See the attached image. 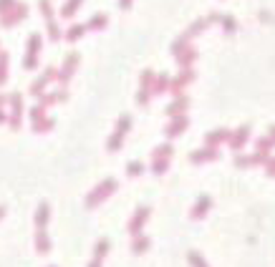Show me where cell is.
I'll use <instances>...</instances> for the list:
<instances>
[{
  "label": "cell",
  "mask_w": 275,
  "mask_h": 267,
  "mask_svg": "<svg viewBox=\"0 0 275 267\" xmlns=\"http://www.w3.org/2000/svg\"><path fill=\"white\" fill-rule=\"evenodd\" d=\"M149 247H152V239L147 237V235H136V237L131 239V252L134 255H144Z\"/></svg>",
  "instance_id": "cell-21"
},
{
  "label": "cell",
  "mask_w": 275,
  "mask_h": 267,
  "mask_svg": "<svg viewBox=\"0 0 275 267\" xmlns=\"http://www.w3.org/2000/svg\"><path fill=\"white\" fill-rule=\"evenodd\" d=\"M227 139H230V131H227V129H214V131H210V134L205 136V147L217 149L222 141H227Z\"/></svg>",
  "instance_id": "cell-15"
},
{
  "label": "cell",
  "mask_w": 275,
  "mask_h": 267,
  "mask_svg": "<svg viewBox=\"0 0 275 267\" xmlns=\"http://www.w3.org/2000/svg\"><path fill=\"white\" fill-rule=\"evenodd\" d=\"M187 260H189V265H192V267H210L205 260H202V255H200V252H194V250L187 255Z\"/></svg>",
  "instance_id": "cell-32"
},
{
  "label": "cell",
  "mask_w": 275,
  "mask_h": 267,
  "mask_svg": "<svg viewBox=\"0 0 275 267\" xmlns=\"http://www.w3.org/2000/svg\"><path fill=\"white\" fill-rule=\"evenodd\" d=\"M116 189H119V181H116L114 177H109V179H104V181H99V184L93 187L91 192L86 194V207H89V209H96L99 204H104V202H106V199H109V197H111V194H114Z\"/></svg>",
  "instance_id": "cell-1"
},
{
  "label": "cell",
  "mask_w": 275,
  "mask_h": 267,
  "mask_svg": "<svg viewBox=\"0 0 275 267\" xmlns=\"http://www.w3.org/2000/svg\"><path fill=\"white\" fill-rule=\"evenodd\" d=\"M84 33H86V26H71V28L66 30V40H68V43H76V40L84 38Z\"/></svg>",
  "instance_id": "cell-25"
},
{
  "label": "cell",
  "mask_w": 275,
  "mask_h": 267,
  "mask_svg": "<svg viewBox=\"0 0 275 267\" xmlns=\"http://www.w3.org/2000/svg\"><path fill=\"white\" fill-rule=\"evenodd\" d=\"M247 136H250V126H240L235 134H230V147L235 149V151H240V149L245 147V141H247Z\"/></svg>",
  "instance_id": "cell-17"
},
{
  "label": "cell",
  "mask_w": 275,
  "mask_h": 267,
  "mask_svg": "<svg viewBox=\"0 0 275 267\" xmlns=\"http://www.w3.org/2000/svg\"><path fill=\"white\" fill-rule=\"evenodd\" d=\"M3 217H5V207H0V219H3Z\"/></svg>",
  "instance_id": "cell-39"
},
{
  "label": "cell",
  "mask_w": 275,
  "mask_h": 267,
  "mask_svg": "<svg viewBox=\"0 0 275 267\" xmlns=\"http://www.w3.org/2000/svg\"><path fill=\"white\" fill-rule=\"evenodd\" d=\"M144 169H147V167H144L142 161H129V164H126V174H129V177H142Z\"/></svg>",
  "instance_id": "cell-27"
},
{
  "label": "cell",
  "mask_w": 275,
  "mask_h": 267,
  "mask_svg": "<svg viewBox=\"0 0 275 267\" xmlns=\"http://www.w3.org/2000/svg\"><path fill=\"white\" fill-rule=\"evenodd\" d=\"M56 73H58L56 68H46V71H43V76H38V78L33 81L31 86H28V91H31V96H35V98H41V96H43V93L48 91L46 86H48V84H51V81L56 78Z\"/></svg>",
  "instance_id": "cell-9"
},
{
  "label": "cell",
  "mask_w": 275,
  "mask_h": 267,
  "mask_svg": "<svg viewBox=\"0 0 275 267\" xmlns=\"http://www.w3.org/2000/svg\"><path fill=\"white\" fill-rule=\"evenodd\" d=\"M152 81H154L152 68L142 71V76H139V89H136V104H139V106H149V101H152V96H154Z\"/></svg>",
  "instance_id": "cell-4"
},
{
  "label": "cell",
  "mask_w": 275,
  "mask_h": 267,
  "mask_svg": "<svg viewBox=\"0 0 275 267\" xmlns=\"http://www.w3.org/2000/svg\"><path fill=\"white\" fill-rule=\"evenodd\" d=\"M41 46H43V38H41L38 33H33L31 38H28V53H26V56L38 58V53H41Z\"/></svg>",
  "instance_id": "cell-23"
},
{
  "label": "cell",
  "mask_w": 275,
  "mask_h": 267,
  "mask_svg": "<svg viewBox=\"0 0 275 267\" xmlns=\"http://www.w3.org/2000/svg\"><path fill=\"white\" fill-rule=\"evenodd\" d=\"M187 126H189L187 114H184V116H174V119H169V124H167L164 136H167V139H174V136H180V134H184V131H187Z\"/></svg>",
  "instance_id": "cell-10"
},
{
  "label": "cell",
  "mask_w": 275,
  "mask_h": 267,
  "mask_svg": "<svg viewBox=\"0 0 275 267\" xmlns=\"http://www.w3.org/2000/svg\"><path fill=\"white\" fill-rule=\"evenodd\" d=\"M152 217V207H147V204H142V207H136V212L131 214V219H129V235L131 237H136V235H144V224H147V219Z\"/></svg>",
  "instance_id": "cell-6"
},
{
  "label": "cell",
  "mask_w": 275,
  "mask_h": 267,
  "mask_svg": "<svg viewBox=\"0 0 275 267\" xmlns=\"http://www.w3.org/2000/svg\"><path fill=\"white\" fill-rule=\"evenodd\" d=\"M13 5H15L13 0H0V15H5V13H8Z\"/></svg>",
  "instance_id": "cell-36"
},
{
  "label": "cell",
  "mask_w": 275,
  "mask_h": 267,
  "mask_svg": "<svg viewBox=\"0 0 275 267\" xmlns=\"http://www.w3.org/2000/svg\"><path fill=\"white\" fill-rule=\"evenodd\" d=\"M104 26H106V15H104V13H99V15H93L91 20H89L86 30H101Z\"/></svg>",
  "instance_id": "cell-29"
},
{
  "label": "cell",
  "mask_w": 275,
  "mask_h": 267,
  "mask_svg": "<svg viewBox=\"0 0 275 267\" xmlns=\"http://www.w3.org/2000/svg\"><path fill=\"white\" fill-rule=\"evenodd\" d=\"M174 58H177V63H180L182 68H192V63H194V58H197V48H189V46H187L182 53L174 56Z\"/></svg>",
  "instance_id": "cell-22"
},
{
  "label": "cell",
  "mask_w": 275,
  "mask_h": 267,
  "mask_svg": "<svg viewBox=\"0 0 275 267\" xmlns=\"http://www.w3.org/2000/svg\"><path fill=\"white\" fill-rule=\"evenodd\" d=\"M210 207H212V199H210L207 194H202V197L194 202V207H192V212H189V217H192V219H202V217L210 212Z\"/></svg>",
  "instance_id": "cell-14"
},
{
  "label": "cell",
  "mask_w": 275,
  "mask_h": 267,
  "mask_svg": "<svg viewBox=\"0 0 275 267\" xmlns=\"http://www.w3.org/2000/svg\"><path fill=\"white\" fill-rule=\"evenodd\" d=\"M31 121H33V131H38V134L51 131V129H53V124H56V121L48 116V111H46V106H43V104H38V106H33L31 109Z\"/></svg>",
  "instance_id": "cell-5"
},
{
  "label": "cell",
  "mask_w": 275,
  "mask_h": 267,
  "mask_svg": "<svg viewBox=\"0 0 275 267\" xmlns=\"http://www.w3.org/2000/svg\"><path fill=\"white\" fill-rule=\"evenodd\" d=\"M129 131H131V116H129V114H122L119 121H116L114 134H111V136H109V141H106V151L116 154V151L124 147V139H126V134H129Z\"/></svg>",
  "instance_id": "cell-2"
},
{
  "label": "cell",
  "mask_w": 275,
  "mask_h": 267,
  "mask_svg": "<svg viewBox=\"0 0 275 267\" xmlns=\"http://www.w3.org/2000/svg\"><path fill=\"white\" fill-rule=\"evenodd\" d=\"M35 250H38L41 255H48V252H51V237H48L46 230H35Z\"/></svg>",
  "instance_id": "cell-20"
},
{
  "label": "cell",
  "mask_w": 275,
  "mask_h": 267,
  "mask_svg": "<svg viewBox=\"0 0 275 267\" xmlns=\"http://www.w3.org/2000/svg\"><path fill=\"white\" fill-rule=\"evenodd\" d=\"M212 159H217V149H212V147L189 151V161H192V164H205V161H212Z\"/></svg>",
  "instance_id": "cell-13"
},
{
  "label": "cell",
  "mask_w": 275,
  "mask_h": 267,
  "mask_svg": "<svg viewBox=\"0 0 275 267\" xmlns=\"http://www.w3.org/2000/svg\"><path fill=\"white\" fill-rule=\"evenodd\" d=\"M78 60H81V56H78V53H68V56H66V60H63V66H61V71L56 73V81H58L61 86H66V84L71 81V76L76 73V66H78Z\"/></svg>",
  "instance_id": "cell-7"
},
{
  "label": "cell",
  "mask_w": 275,
  "mask_h": 267,
  "mask_svg": "<svg viewBox=\"0 0 275 267\" xmlns=\"http://www.w3.org/2000/svg\"><path fill=\"white\" fill-rule=\"evenodd\" d=\"M41 10H43L46 20H53V8H51V3H48V0H41Z\"/></svg>",
  "instance_id": "cell-33"
},
{
  "label": "cell",
  "mask_w": 275,
  "mask_h": 267,
  "mask_svg": "<svg viewBox=\"0 0 275 267\" xmlns=\"http://www.w3.org/2000/svg\"><path fill=\"white\" fill-rule=\"evenodd\" d=\"M8 81V53L0 51V86Z\"/></svg>",
  "instance_id": "cell-31"
},
{
  "label": "cell",
  "mask_w": 275,
  "mask_h": 267,
  "mask_svg": "<svg viewBox=\"0 0 275 267\" xmlns=\"http://www.w3.org/2000/svg\"><path fill=\"white\" fill-rule=\"evenodd\" d=\"M84 0H66V5H63V10H61V15L63 18H71L76 10H78V5H81Z\"/></svg>",
  "instance_id": "cell-28"
},
{
  "label": "cell",
  "mask_w": 275,
  "mask_h": 267,
  "mask_svg": "<svg viewBox=\"0 0 275 267\" xmlns=\"http://www.w3.org/2000/svg\"><path fill=\"white\" fill-rule=\"evenodd\" d=\"M26 15H28V8H26V5H13L5 15H0V23L8 28V26H13V23H21Z\"/></svg>",
  "instance_id": "cell-11"
},
{
  "label": "cell",
  "mask_w": 275,
  "mask_h": 267,
  "mask_svg": "<svg viewBox=\"0 0 275 267\" xmlns=\"http://www.w3.org/2000/svg\"><path fill=\"white\" fill-rule=\"evenodd\" d=\"M5 106H8V96L0 93V111H5Z\"/></svg>",
  "instance_id": "cell-37"
},
{
  "label": "cell",
  "mask_w": 275,
  "mask_h": 267,
  "mask_svg": "<svg viewBox=\"0 0 275 267\" xmlns=\"http://www.w3.org/2000/svg\"><path fill=\"white\" fill-rule=\"evenodd\" d=\"M66 98H68V93H66L63 89H58V91H46V93H43L38 101H41V104L48 109V106H53V104H61V101H66Z\"/></svg>",
  "instance_id": "cell-16"
},
{
  "label": "cell",
  "mask_w": 275,
  "mask_h": 267,
  "mask_svg": "<svg viewBox=\"0 0 275 267\" xmlns=\"http://www.w3.org/2000/svg\"><path fill=\"white\" fill-rule=\"evenodd\" d=\"M48 219H51V207H48V202H41L35 209V230H46Z\"/></svg>",
  "instance_id": "cell-18"
},
{
  "label": "cell",
  "mask_w": 275,
  "mask_h": 267,
  "mask_svg": "<svg viewBox=\"0 0 275 267\" xmlns=\"http://www.w3.org/2000/svg\"><path fill=\"white\" fill-rule=\"evenodd\" d=\"M129 5H131V0H122V8H124V10H129Z\"/></svg>",
  "instance_id": "cell-38"
},
{
  "label": "cell",
  "mask_w": 275,
  "mask_h": 267,
  "mask_svg": "<svg viewBox=\"0 0 275 267\" xmlns=\"http://www.w3.org/2000/svg\"><path fill=\"white\" fill-rule=\"evenodd\" d=\"M252 161H255V156H235V167H240V169H243V167H250Z\"/></svg>",
  "instance_id": "cell-35"
},
{
  "label": "cell",
  "mask_w": 275,
  "mask_h": 267,
  "mask_svg": "<svg viewBox=\"0 0 275 267\" xmlns=\"http://www.w3.org/2000/svg\"><path fill=\"white\" fill-rule=\"evenodd\" d=\"M167 169H169V159H152V174L154 177L167 174Z\"/></svg>",
  "instance_id": "cell-26"
},
{
  "label": "cell",
  "mask_w": 275,
  "mask_h": 267,
  "mask_svg": "<svg viewBox=\"0 0 275 267\" xmlns=\"http://www.w3.org/2000/svg\"><path fill=\"white\" fill-rule=\"evenodd\" d=\"M48 35H51V40H58V38H61V30H58V26H56L53 20H48Z\"/></svg>",
  "instance_id": "cell-34"
},
{
  "label": "cell",
  "mask_w": 275,
  "mask_h": 267,
  "mask_svg": "<svg viewBox=\"0 0 275 267\" xmlns=\"http://www.w3.org/2000/svg\"><path fill=\"white\" fill-rule=\"evenodd\" d=\"M48 267H56V265H48Z\"/></svg>",
  "instance_id": "cell-40"
},
{
  "label": "cell",
  "mask_w": 275,
  "mask_h": 267,
  "mask_svg": "<svg viewBox=\"0 0 275 267\" xmlns=\"http://www.w3.org/2000/svg\"><path fill=\"white\" fill-rule=\"evenodd\" d=\"M189 109V96H174V101L167 106V116L174 119V116H184V111Z\"/></svg>",
  "instance_id": "cell-12"
},
{
  "label": "cell",
  "mask_w": 275,
  "mask_h": 267,
  "mask_svg": "<svg viewBox=\"0 0 275 267\" xmlns=\"http://www.w3.org/2000/svg\"><path fill=\"white\" fill-rule=\"evenodd\" d=\"M205 26H207V20H194V23H192V26H189V30H187V33H184V38H187V40H189V38H192V35H197V33H202V30H205Z\"/></svg>",
  "instance_id": "cell-30"
},
{
  "label": "cell",
  "mask_w": 275,
  "mask_h": 267,
  "mask_svg": "<svg viewBox=\"0 0 275 267\" xmlns=\"http://www.w3.org/2000/svg\"><path fill=\"white\" fill-rule=\"evenodd\" d=\"M192 81H194V71H192V68H182L180 76L169 81V93H172V96H182L184 89H187Z\"/></svg>",
  "instance_id": "cell-8"
},
{
  "label": "cell",
  "mask_w": 275,
  "mask_h": 267,
  "mask_svg": "<svg viewBox=\"0 0 275 267\" xmlns=\"http://www.w3.org/2000/svg\"><path fill=\"white\" fill-rule=\"evenodd\" d=\"M23 111H26L23 93H10V96H8V126H10V129H21Z\"/></svg>",
  "instance_id": "cell-3"
},
{
  "label": "cell",
  "mask_w": 275,
  "mask_h": 267,
  "mask_svg": "<svg viewBox=\"0 0 275 267\" xmlns=\"http://www.w3.org/2000/svg\"><path fill=\"white\" fill-rule=\"evenodd\" d=\"M172 154H174V147L167 141V144H159V147L152 151V159H172Z\"/></svg>",
  "instance_id": "cell-24"
},
{
  "label": "cell",
  "mask_w": 275,
  "mask_h": 267,
  "mask_svg": "<svg viewBox=\"0 0 275 267\" xmlns=\"http://www.w3.org/2000/svg\"><path fill=\"white\" fill-rule=\"evenodd\" d=\"M169 81H172V76L169 73H154V81H152V93H164V91H169Z\"/></svg>",
  "instance_id": "cell-19"
}]
</instances>
